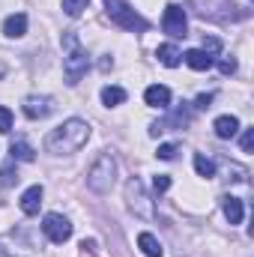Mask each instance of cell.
<instances>
[{"mask_svg": "<svg viewBox=\"0 0 254 257\" xmlns=\"http://www.w3.org/2000/svg\"><path fill=\"white\" fill-rule=\"evenodd\" d=\"M209 102H212V93H203V96H197V102H194V105L203 111V108H209Z\"/></svg>", "mask_w": 254, "mask_h": 257, "instance_id": "cell-29", "label": "cell"}, {"mask_svg": "<svg viewBox=\"0 0 254 257\" xmlns=\"http://www.w3.org/2000/svg\"><path fill=\"white\" fill-rule=\"evenodd\" d=\"M0 183H3V186H15V183H18V174L12 171V162H6V165L0 168Z\"/></svg>", "mask_w": 254, "mask_h": 257, "instance_id": "cell-22", "label": "cell"}, {"mask_svg": "<svg viewBox=\"0 0 254 257\" xmlns=\"http://www.w3.org/2000/svg\"><path fill=\"white\" fill-rule=\"evenodd\" d=\"M9 156H12V162H33L36 159V153H33V147L27 141H15L9 147Z\"/></svg>", "mask_w": 254, "mask_h": 257, "instance_id": "cell-17", "label": "cell"}, {"mask_svg": "<svg viewBox=\"0 0 254 257\" xmlns=\"http://www.w3.org/2000/svg\"><path fill=\"white\" fill-rule=\"evenodd\" d=\"M105 9H108V15H111V21L114 24H120L123 30H138V33H144L150 24H147V18H141L132 6H129L126 0H105Z\"/></svg>", "mask_w": 254, "mask_h": 257, "instance_id": "cell-5", "label": "cell"}, {"mask_svg": "<svg viewBox=\"0 0 254 257\" xmlns=\"http://www.w3.org/2000/svg\"><path fill=\"white\" fill-rule=\"evenodd\" d=\"M102 102H105L108 108H117V105L126 102V90H123V87H105V90H102Z\"/></svg>", "mask_w": 254, "mask_h": 257, "instance_id": "cell-19", "label": "cell"}, {"mask_svg": "<svg viewBox=\"0 0 254 257\" xmlns=\"http://www.w3.org/2000/svg\"><path fill=\"white\" fill-rule=\"evenodd\" d=\"M144 102L150 105V108H171V90L168 87H162V84H153V87H147V93H144Z\"/></svg>", "mask_w": 254, "mask_h": 257, "instance_id": "cell-9", "label": "cell"}, {"mask_svg": "<svg viewBox=\"0 0 254 257\" xmlns=\"http://www.w3.org/2000/svg\"><path fill=\"white\" fill-rule=\"evenodd\" d=\"M183 60H186L191 69H197V72H206L209 66L215 63V60H212V54H206L203 48H191V51H186V54H183Z\"/></svg>", "mask_w": 254, "mask_h": 257, "instance_id": "cell-14", "label": "cell"}, {"mask_svg": "<svg viewBox=\"0 0 254 257\" xmlns=\"http://www.w3.org/2000/svg\"><path fill=\"white\" fill-rule=\"evenodd\" d=\"M162 30H165L168 36H174V39L189 36V18H186V9H183V6H177V3H171V6L165 9Z\"/></svg>", "mask_w": 254, "mask_h": 257, "instance_id": "cell-7", "label": "cell"}, {"mask_svg": "<svg viewBox=\"0 0 254 257\" xmlns=\"http://www.w3.org/2000/svg\"><path fill=\"white\" fill-rule=\"evenodd\" d=\"M42 230H45V236L54 242V245H63L66 239L72 236V221L60 215V212H48L45 218H42Z\"/></svg>", "mask_w": 254, "mask_h": 257, "instance_id": "cell-6", "label": "cell"}, {"mask_svg": "<svg viewBox=\"0 0 254 257\" xmlns=\"http://www.w3.org/2000/svg\"><path fill=\"white\" fill-rule=\"evenodd\" d=\"M194 171H197V177L209 180V177H215V162L206 159L203 153H197V156H194Z\"/></svg>", "mask_w": 254, "mask_h": 257, "instance_id": "cell-20", "label": "cell"}, {"mask_svg": "<svg viewBox=\"0 0 254 257\" xmlns=\"http://www.w3.org/2000/svg\"><path fill=\"white\" fill-rule=\"evenodd\" d=\"M42 186H30L27 192L21 194V212L24 215H36L39 212V206H42Z\"/></svg>", "mask_w": 254, "mask_h": 257, "instance_id": "cell-12", "label": "cell"}, {"mask_svg": "<svg viewBox=\"0 0 254 257\" xmlns=\"http://www.w3.org/2000/svg\"><path fill=\"white\" fill-rule=\"evenodd\" d=\"M191 120V114H189V108H180V111H174L168 120H159V123H153V128H150V135H162V132H168L171 126H186Z\"/></svg>", "mask_w": 254, "mask_h": 257, "instance_id": "cell-10", "label": "cell"}, {"mask_svg": "<svg viewBox=\"0 0 254 257\" xmlns=\"http://www.w3.org/2000/svg\"><path fill=\"white\" fill-rule=\"evenodd\" d=\"M6 132H12V111L0 105V135H6Z\"/></svg>", "mask_w": 254, "mask_h": 257, "instance_id": "cell-24", "label": "cell"}, {"mask_svg": "<svg viewBox=\"0 0 254 257\" xmlns=\"http://www.w3.org/2000/svg\"><path fill=\"white\" fill-rule=\"evenodd\" d=\"M87 141H90V123L72 117V120H66V123H60L57 128L48 132L45 150H48L51 156H72V153H78Z\"/></svg>", "mask_w": 254, "mask_h": 257, "instance_id": "cell-1", "label": "cell"}, {"mask_svg": "<svg viewBox=\"0 0 254 257\" xmlns=\"http://www.w3.org/2000/svg\"><path fill=\"white\" fill-rule=\"evenodd\" d=\"M114 183H117V159L111 153H102L87 171V186L96 194H108L114 189Z\"/></svg>", "mask_w": 254, "mask_h": 257, "instance_id": "cell-3", "label": "cell"}, {"mask_svg": "<svg viewBox=\"0 0 254 257\" xmlns=\"http://www.w3.org/2000/svg\"><path fill=\"white\" fill-rule=\"evenodd\" d=\"M153 189H156V194H165L168 189H171V177H165V174H159V177L153 180Z\"/></svg>", "mask_w": 254, "mask_h": 257, "instance_id": "cell-25", "label": "cell"}, {"mask_svg": "<svg viewBox=\"0 0 254 257\" xmlns=\"http://www.w3.org/2000/svg\"><path fill=\"white\" fill-rule=\"evenodd\" d=\"M87 3H90V0H63V12L72 15V18H78V15L87 9Z\"/></svg>", "mask_w": 254, "mask_h": 257, "instance_id": "cell-21", "label": "cell"}, {"mask_svg": "<svg viewBox=\"0 0 254 257\" xmlns=\"http://www.w3.org/2000/svg\"><path fill=\"white\" fill-rule=\"evenodd\" d=\"M54 111V99L51 96H27L24 99V114L30 117V120H45L48 114Z\"/></svg>", "mask_w": 254, "mask_h": 257, "instance_id": "cell-8", "label": "cell"}, {"mask_svg": "<svg viewBox=\"0 0 254 257\" xmlns=\"http://www.w3.org/2000/svg\"><path fill=\"white\" fill-rule=\"evenodd\" d=\"M66 42V57H63V75H66V84L69 87H75L84 75H87V69H90V54L78 45V39H75V33H66L63 36Z\"/></svg>", "mask_w": 254, "mask_h": 257, "instance_id": "cell-2", "label": "cell"}, {"mask_svg": "<svg viewBox=\"0 0 254 257\" xmlns=\"http://www.w3.org/2000/svg\"><path fill=\"white\" fill-rule=\"evenodd\" d=\"M203 51H206V54H218V51H221V42H218L215 36H203Z\"/></svg>", "mask_w": 254, "mask_h": 257, "instance_id": "cell-26", "label": "cell"}, {"mask_svg": "<svg viewBox=\"0 0 254 257\" xmlns=\"http://www.w3.org/2000/svg\"><path fill=\"white\" fill-rule=\"evenodd\" d=\"M221 212H224V218H227L230 224H239V221H242V215H245L242 200H239V197H233V194H224V197H221Z\"/></svg>", "mask_w": 254, "mask_h": 257, "instance_id": "cell-11", "label": "cell"}, {"mask_svg": "<svg viewBox=\"0 0 254 257\" xmlns=\"http://www.w3.org/2000/svg\"><path fill=\"white\" fill-rule=\"evenodd\" d=\"M239 144H242V153H251V150H254V132H251V128H245V132H242V141H239Z\"/></svg>", "mask_w": 254, "mask_h": 257, "instance_id": "cell-27", "label": "cell"}, {"mask_svg": "<svg viewBox=\"0 0 254 257\" xmlns=\"http://www.w3.org/2000/svg\"><path fill=\"white\" fill-rule=\"evenodd\" d=\"M156 57H159V63H162V66H168V69L180 66V60H183V54H180V51H177L174 45H159Z\"/></svg>", "mask_w": 254, "mask_h": 257, "instance_id": "cell-18", "label": "cell"}, {"mask_svg": "<svg viewBox=\"0 0 254 257\" xmlns=\"http://www.w3.org/2000/svg\"><path fill=\"white\" fill-rule=\"evenodd\" d=\"M138 248H141L147 257H162V254H165L162 242H159L153 233H141V236H138Z\"/></svg>", "mask_w": 254, "mask_h": 257, "instance_id": "cell-16", "label": "cell"}, {"mask_svg": "<svg viewBox=\"0 0 254 257\" xmlns=\"http://www.w3.org/2000/svg\"><path fill=\"white\" fill-rule=\"evenodd\" d=\"M3 33H6L9 39H18V36H24V33H27V15H24V12H15V15H9V18L3 21Z\"/></svg>", "mask_w": 254, "mask_h": 257, "instance_id": "cell-13", "label": "cell"}, {"mask_svg": "<svg viewBox=\"0 0 254 257\" xmlns=\"http://www.w3.org/2000/svg\"><path fill=\"white\" fill-rule=\"evenodd\" d=\"M212 128H215V135H218L221 141H230V138L239 132V120H236V117H218Z\"/></svg>", "mask_w": 254, "mask_h": 257, "instance_id": "cell-15", "label": "cell"}, {"mask_svg": "<svg viewBox=\"0 0 254 257\" xmlns=\"http://www.w3.org/2000/svg\"><path fill=\"white\" fill-rule=\"evenodd\" d=\"M0 257H6V251H3V248H0Z\"/></svg>", "mask_w": 254, "mask_h": 257, "instance_id": "cell-30", "label": "cell"}, {"mask_svg": "<svg viewBox=\"0 0 254 257\" xmlns=\"http://www.w3.org/2000/svg\"><path fill=\"white\" fill-rule=\"evenodd\" d=\"M218 69H221V75H233V72H236V60H233V57H227V60H221V63H218Z\"/></svg>", "mask_w": 254, "mask_h": 257, "instance_id": "cell-28", "label": "cell"}, {"mask_svg": "<svg viewBox=\"0 0 254 257\" xmlns=\"http://www.w3.org/2000/svg\"><path fill=\"white\" fill-rule=\"evenodd\" d=\"M177 153H180V147H177V144H162L156 156H159V159H165V162H171V159H177Z\"/></svg>", "mask_w": 254, "mask_h": 257, "instance_id": "cell-23", "label": "cell"}, {"mask_svg": "<svg viewBox=\"0 0 254 257\" xmlns=\"http://www.w3.org/2000/svg\"><path fill=\"white\" fill-rule=\"evenodd\" d=\"M126 200H129V209H132L138 218H144V221H153V218H156V206H153L150 194H147L144 183H141L138 177H132L126 183Z\"/></svg>", "mask_w": 254, "mask_h": 257, "instance_id": "cell-4", "label": "cell"}]
</instances>
